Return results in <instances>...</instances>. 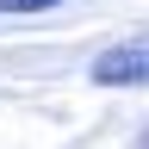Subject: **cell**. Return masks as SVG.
I'll use <instances>...</instances> for the list:
<instances>
[{
    "label": "cell",
    "mask_w": 149,
    "mask_h": 149,
    "mask_svg": "<svg viewBox=\"0 0 149 149\" xmlns=\"http://www.w3.org/2000/svg\"><path fill=\"white\" fill-rule=\"evenodd\" d=\"M93 81L100 87H149V31L100 50L93 56Z\"/></svg>",
    "instance_id": "cell-1"
},
{
    "label": "cell",
    "mask_w": 149,
    "mask_h": 149,
    "mask_svg": "<svg viewBox=\"0 0 149 149\" xmlns=\"http://www.w3.org/2000/svg\"><path fill=\"white\" fill-rule=\"evenodd\" d=\"M50 6H62V0H0V13H50Z\"/></svg>",
    "instance_id": "cell-2"
},
{
    "label": "cell",
    "mask_w": 149,
    "mask_h": 149,
    "mask_svg": "<svg viewBox=\"0 0 149 149\" xmlns=\"http://www.w3.org/2000/svg\"><path fill=\"white\" fill-rule=\"evenodd\" d=\"M143 149H149V130H143Z\"/></svg>",
    "instance_id": "cell-3"
}]
</instances>
